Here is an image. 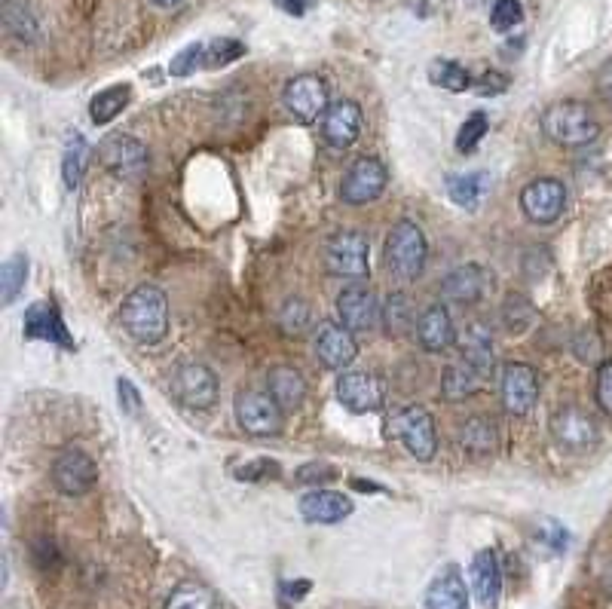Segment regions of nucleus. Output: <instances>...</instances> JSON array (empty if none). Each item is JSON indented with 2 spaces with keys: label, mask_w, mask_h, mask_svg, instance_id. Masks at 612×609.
Listing matches in <instances>:
<instances>
[{
  "label": "nucleus",
  "mask_w": 612,
  "mask_h": 609,
  "mask_svg": "<svg viewBox=\"0 0 612 609\" xmlns=\"http://www.w3.org/2000/svg\"><path fill=\"white\" fill-rule=\"evenodd\" d=\"M417 340L426 352H444L453 346L456 340V328L453 319L444 307H429L420 313L417 319Z\"/></svg>",
  "instance_id": "nucleus-23"
},
{
  "label": "nucleus",
  "mask_w": 612,
  "mask_h": 609,
  "mask_svg": "<svg viewBox=\"0 0 612 609\" xmlns=\"http://www.w3.org/2000/svg\"><path fill=\"white\" fill-rule=\"evenodd\" d=\"M594 395H597V404L612 414V359H606L600 368H597V386H594Z\"/></svg>",
  "instance_id": "nucleus-44"
},
{
  "label": "nucleus",
  "mask_w": 612,
  "mask_h": 609,
  "mask_svg": "<svg viewBox=\"0 0 612 609\" xmlns=\"http://www.w3.org/2000/svg\"><path fill=\"white\" fill-rule=\"evenodd\" d=\"M334 475H337V469L328 463H310V466L297 469L300 484H325V481H334Z\"/></svg>",
  "instance_id": "nucleus-45"
},
{
  "label": "nucleus",
  "mask_w": 612,
  "mask_h": 609,
  "mask_svg": "<svg viewBox=\"0 0 612 609\" xmlns=\"http://www.w3.org/2000/svg\"><path fill=\"white\" fill-rule=\"evenodd\" d=\"M533 319H536L533 303H530L524 294H508V297H505V303H502V322H505L508 331L521 334L524 328L533 325Z\"/></svg>",
  "instance_id": "nucleus-36"
},
{
  "label": "nucleus",
  "mask_w": 612,
  "mask_h": 609,
  "mask_svg": "<svg viewBox=\"0 0 612 609\" xmlns=\"http://www.w3.org/2000/svg\"><path fill=\"white\" fill-rule=\"evenodd\" d=\"M426 609H469V591L456 567H447L426 591Z\"/></svg>",
  "instance_id": "nucleus-25"
},
{
  "label": "nucleus",
  "mask_w": 612,
  "mask_h": 609,
  "mask_svg": "<svg viewBox=\"0 0 612 609\" xmlns=\"http://www.w3.org/2000/svg\"><path fill=\"white\" fill-rule=\"evenodd\" d=\"M597 92L603 95V101H609V105H612V62H606L597 71Z\"/></svg>",
  "instance_id": "nucleus-49"
},
{
  "label": "nucleus",
  "mask_w": 612,
  "mask_h": 609,
  "mask_svg": "<svg viewBox=\"0 0 612 609\" xmlns=\"http://www.w3.org/2000/svg\"><path fill=\"white\" fill-rule=\"evenodd\" d=\"M4 25L22 43H31L37 37V22H34L31 10L25 4H16V0H7V4H4Z\"/></svg>",
  "instance_id": "nucleus-37"
},
{
  "label": "nucleus",
  "mask_w": 612,
  "mask_h": 609,
  "mask_svg": "<svg viewBox=\"0 0 612 609\" xmlns=\"http://www.w3.org/2000/svg\"><path fill=\"white\" fill-rule=\"evenodd\" d=\"M459 441L472 456H490L496 450V423L487 417H472L463 423V432H459Z\"/></svg>",
  "instance_id": "nucleus-29"
},
{
  "label": "nucleus",
  "mask_w": 612,
  "mask_h": 609,
  "mask_svg": "<svg viewBox=\"0 0 612 609\" xmlns=\"http://www.w3.org/2000/svg\"><path fill=\"white\" fill-rule=\"evenodd\" d=\"M325 267L340 279H365L368 276V239L355 230L334 233L325 242Z\"/></svg>",
  "instance_id": "nucleus-7"
},
{
  "label": "nucleus",
  "mask_w": 612,
  "mask_h": 609,
  "mask_svg": "<svg viewBox=\"0 0 612 609\" xmlns=\"http://www.w3.org/2000/svg\"><path fill=\"white\" fill-rule=\"evenodd\" d=\"M172 386H175V395L184 408H193V411H209L215 408L218 401V377L212 368L199 365V362H184L175 377H172Z\"/></svg>",
  "instance_id": "nucleus-11"
},
{
  "label": "nucleus",
  "mask_w": 612,
  "mask_h": 609,
  "mask_svg": "<svg viewBox=\"0 0 612 609\" xmlns=\"http://www.w3.org/2000/svg\"><path fill=\"white\" fill-rule=\"evenodd\" d=\"M196 68H206V43H190L187 49H181V53L169 65V74L172 77H187Z\"/></svg>",
  "instance_id": "nucleus-42"
},
{
  "label": "nucleus",
  "mask_w": 612,
  "mask_h": 609,
  "mask_svg": "<svg viewBox=\"0 0 612 609\" xmlns=\"http://www.w3.org/2000/svg\"><path fill=\"white\" fill-rule=\"evenodd\" d=\"M313 349H316V359L331 371L349 368L355 362V355H359V343H355L352 331L343 322H322L316 328Z\"/></svg>",
  "instance_id": "nucleus-17"
},
{
  "label": "nucleus",
  "mask_w": 612,
  "mask_h": 609,
  "mask_svg": "<svg viewBox=\"0 0 612 609\" xmlns=\"http://www.w3.org/2000/svg\"><path fill=\"white\" fill-rule=\"evenodd\" d=\"M472 588L481 600V606L496 609L499 597H502V567H499V557L493 548H484L475 554L472 561Z\"/></svg>",
  "instance_id": "nucleus-22"
},
{
  "label": "nucleus",
  "mask_w": 612,
  "mask_h": 609,
  "mask_svg": "<svg viewBox=\"0 0 612 609\" xmlns=\"http://www.w3.org/2000/svg\"><path fill=\"white\" fill-rule=\"evenodd\" d=\"M242 56H245V46L233 37H221V40L206 43V68H221V65H230Z\"/></svg>",
  "instance_id": "nucleus-41"
},
{
  "label": "nucleus",
  "mask_w": 612,
  "mask_h": 609,
  "mask_svg": "<svg viewBox=\"0 0 612 609\" xmlns=\"http://www.w3.org/2000/svg\"><path fill=\"white\" fill-rule=\"evenodd\" d=\"M362 135V108L352 98L331 101L322 117V138L334 150H346Z\"/></svg>",
  "instance_id": "nucleus-18"
},
{
  "label": "nucleus",
  "mask_w": 612,
  "mask_h": 609,
  "mask_svg": "<svg viewBox=\"0 0 612 609\" xmlns=\"http://www.w3.org/2000/svg\"><path fill=\"white\" fill-rule=\"evenodd\" d=\"M328 83L319 74H300L285 83L282 89V108L303 126L319 123L328 111Z\"/></svg>",
  "instance_id": "nucleus-5"
},
{
  "label": "nucleus",
  "mask_w": 612,
  "mask_h": 609,
  "mask_svg": "<svg viewBox=\"0 0 612 609\" xmlns=\"http://www.w3.org/2000/svg\"><path fill=\"white\" fill-rule=\"evenodd\" d=\"M551 435L564 450H588L597 441V423L579 404H560L551 414Z\"/></svg>",
  "instance_id": "nucleus-14"
},
{
  "label": "nucleus",
  "mask_w": 612,
  "mask_h": 609,
  "mask_svg": "<svg viewBox=\"0 0 612 609\" xmlns=\"http://www.w3.org/2000/svg\"><path fill=\"white\" fill-rule=\"evenodd\" d=\"M279 472H282L279 463L267 460V456H258V460H248V463L236 466V469H233V478L242 481V484H264V481H270V478H279Z\"/></svg>",
  "instance_id": "nucleus-40"
},
{
  "label": "nucleus",
  "mask_w": 612,
  "mask_h": 609,
  "mask_svg": "<svg viewBox=\"0 0 612 609\" xmlns=\"http://www.w3.org/2000/svg\"><path fill=\"white\" fill-rule=\"evenodd\" d=\"M22 331L28 340H46V343H56L65 349H74V337L62 322V313L53 300H34L31 307L25 310V322Z\"/></svg>",
  "instance_id": "nucleus-19"
},
{
  "label": "nucleus",
  "mask_w": 612,
  "mask_h": 609,
  "mask_svg": "<svg viewBox=\"0 0 612 609\" xmlns=\"http://www.w3.org/2000/svg\"><path fill=\"white\" fill-rule=\"evenodd\" d=\"M337 398L352 414H374L383 408V383L368 371H343L337 377Z\"/></svg>",
  "instance_id": "nucleus-16"
},
{
  "label": "nucleus",
  "mask_w": 612,
  "mask_h": 609,
  "mask_svg": "<svg viewBox=\"0 0 612 609\" xmlns=\"http://www.w3.org/2000/svg\"><path fill=\"white\" fill-rule=\"evenodd\" d=\"M34 561H37V567H49V561H59V557H56V548H53V542H49V539H37L34 542Z\"/></svg>",
  "instance_id": "nucleus-48"
},
{
  "label": "nucleus",
  "mask_w": 612,
  "mask_h": 609,
  "mask_svg": "<svg viewBox=\"0 0 612 609\" xmlns=\"http://www.w3.org/2000/svg\"><path fill=\"white\" fill-rule=\"evenodd\" d=\"M310 322H313V310L310 303L300 300V297H288L279 310V328L288 334V337H303L310 331Z\"/></svg>",
  "instance_id": "nucleus-33"
},
{
  "label": "nucleus",
  "mask_w": 612,
  "mask_h": 609,
  "mask_svg": "<svg viewBox=\"0 0 612 609\" xmlns=\"http://www.w3.org/2000/svg\"><path fill=\"white\" fill-rule=\"evenodd\" d=\"M300 515L310 524H340L352 515V499L334 490H310L300 499Z\"/></svg>",
  "instance_id": "nucleus-21"
},
{
  "label": "nucleus",
  "mask_w": 612,
  "mask_h": 609,
  "mask_svg": "<svg viewBox=\"0 0 612 609\" xmlns=\"http://www.w3.org/2000/svg\"><path fill=\"white\" fill-rule=\"evenodd\" d=\"M166 609H221V603L215 600V594H212L209 588H202V585H181V588L169 597Z\"/></svg>",
  "instance_id": "nucleus-38"
},
{
  "label": "nucleus",
  "mask_w": 612,
  "mask_h": 609,
  "mask_svg": "<svg viewBox=\"0 0 612 609\" xmlns=\"http://www.w3.org/2000/svg\"><path fill=\"white\" fill-rule=\"evenodd\" d=\"M481 380L484 377L469 362L459 359L456 365H447V371L441 377V392L450 401H463V398H469V395H475L481 389Z\"/></svg>",
  "instance_id": "nucleus-27"
},
{
  "label": "nucleus",
  "mask_w": 612,
  "mask_h": 609,
  "mask_svg": "<svg viewBox=\"0 0 612 609\" xmlns=\"http://www.w3.org/2000/svg\"><path fill=\"white\" fill-rule=\"evenodd\" d=\"M117 395H120V404H123L126 414H138L141 398H138V389L132 386V380H117Z\"/></svg>",
  "instance_id": "nucleus-47"
},
{
  "label": "nucleus",
  "mask_w": 612,
  "mask_h": 609,
  "mask_svg": "<svg viewBox=\"0 0 612 609\" xmlns=\"http://www.w3.org/2000/svg\"><path fill=\"white\" fill-rule=\"evenodd\" d=\"M429 80L435 83V86H441V89H447V92H466V89H472V74L459 65V62H450V59H438V62H432L429 65Z\"/></svg>",
  "instance_id": "nucleus-32"
},
{
  "label": "nucleus",
  "mask_w": 612,
  "mask_h": 609,
  "mask_svg": "<svg viewBox=\"0 0 612 609\" xmlns=\"http://www.w3.org/2000/svg\"><path fill=\"white\" fill-rule=\"evenodd\" d=\"M417 322V313H414V303L407 294H392L386 300V307H383V319L380 325L386 328L389 337H401L411 331V325Z\"/></svg>",
  "instance_id": "nucleus-30"
},
{
  "label": "nucleus",
  "mask_w": 612,
  "mask_h": 609,
  "mask_svg": "<svg viewBox=\"0 0 612 609\" xmlns=\"http://www.w3.org/2000/svg\"><path fill=\"white\" fill-rule=\"evenodd\" d=\"M459 349H463V362H469L481 377H487L493 371V337L481 322H472L466 328Z\"/></svg>",
  "instance_id": "nucleus-26"
},
{
  "label": "nucleus",
  "mask_w": 612,
  "mask_h": 609,
  "mask_svg": "<svg viewBox=\"0 0 612 609\" xmlns=\"http://www.w3.org/2000/svg\"><path fill=\"white\" fill-rule=\"evenodd\" d=\"M521 209L533 224H554L567 209V187L554 178H536L521 190Z\"/></svg>",
  "instance_id": "nucleus-13"
},
{
  "label": "nucleus",
  "mask_w": 612,
  "mask_h": 609,
  "mask_svg": "<svg viewBox=\"0 0 612 609\" xmlns=\"http://www.w3.org/2000/svg\"><path fill=\"white\" fill-rule=\"evenodd\" d=\"M386 184H389L386 166L377 157H362L346 169L340 181V199L346 206H368V202L383 196Z\"/></svg>",
  "instance_id": "nucleus-8"
},
{
  "label": "nucleus",
  "mask_w": 612,
  "mask_h": 609,
  "mask_svg": "<svg viewBox=\"0 0 612 609\" xmlns=\"http://www.w3.org/2000/svg\"><path fill=\"white\" fill-rule=\"evenodd\" d=\"M120 325L141 346L160 343L169 331V300L157 285H138L120 307Z\"/></svg>",
  "instance_id": "nucleus-1"
},
{
  "label": "nucleus",
  "mask_w": 612,
  "mask_h": 609,
  "mask_svg": "<svg viewBox=\"0 0 612 609\" xmlns=\"http://www.w3.org/2000/svg\"><path fill=\"white\" fill-rule=\"evenodd\" d=\"M389 432L404 444V450L417 456L420 463H429L438 450V435H435V420L426 408H404L392 417Z\"/></svg>",
  "instance_id": "nucleus-6"
},
{
  "label": "nucleus",
  "mask_w": 612,
  "mask_h": 609,
  "mask_svg": "<svg viewBox=\"0 0 612 609\" xmlns=\"http://www.w3.org/2000/svg\"><path fill=\"white\" fill-rule=\"evenodd\" d=\"M233 414L239 429L254 438H273L285 426V411L264 389H239L233 398Z\"/></svg>",
  "instance_id": "nucleus-4"
},
{
  "label": "nucleus",
  "mask_w": 612,
  "mask_h": 609,
  "mask_svg": "<svg viewBox=\"0 0 612 609\" xmlns=\"http://www.w3.org/2000/svg\"><path fill=\"white\" fill-rule=\"evenodd\" d=\"M153 4H157V7H175V4H181V0H153Z\"/></svg>",
  "instance_id": "nucleus-51"
},
{
  "label": "nucleus",
  "mask_w": 612,
  "mask_h": 609,
  "mask_svg": "<svg viewBox=\"0 0 612 609\" xmlns=\"http://www.w3.org/2000/svg\"><path fill=\"white\" fill-rule=\"evenodd\" d=\"M493 282V273L484 270L481 264H466V267H456L453 273L444 276L441 282V297L447 303H456V307H472L478 303L487 291V285Z\"/></svg>",
  "instance_id": "nucleus-20"
},
{
  "label": "nucleus",
  "mask_w": 612,
  "mask_h": 609,
  "mask_svg": "<svg viewBox=\"0 0 612 609\" xmlns=\"http://www.w3.org/2000/svg\"><path fill=\"white\" fill-rule=\"evenodd\" d=\"M487 129H490L487 114H484V111H475L463 126H459V135H456V150H459V154H475L478 144H481V138L487 135Z\"/></svg>",
  "instance_id": "nucleus-39"
},
{
  "label": "nucleus",
  "mask_w": 612,
  "mask_h": 609,
  "mask_svg": "<svg viewBox=\"0 0 612 609\" xmlns=\"http://www.w3.org/2000/svg\"><path fill=\"white\" fill-rule=\"evenodd\" d=\"M426 251H429V245H426L423 230L414 221H398L389 230V239H386V248H383L386 270L401 282H411L426 267Z\"/></svg>",
  "instance_id": "nucleus-3"
},
{
  "label": "nucleus",
  "mask_w": 612,
  "mask_h": 609,
  "mask_svg": "<svg viewBox=\"0 0 612 609\" xmlns=\"http://www.w3.org/2000/svg\"><path fill=\"white\" fill-rule=\"evenodd\" d=\"M267 392L279 401L282 411H297L306 401V380L297 368L291 365H276L267 374Z\"/></svg>",
  "instance_id": "nucleus-24"
},
{
  "label": "nucleus",
  "mask_w": 612,
  "mask_h": 609,
  "mask_svg": "<svg viewBox=\"0 0 612 609\" xmlns=\"http://www.w3.org/2000/svg\"><path fill=\"white\" fill-rule=\"evenodd\" d=\"M86 160H89V144L83 135H74L65 147V157H62V178L68 184V190H74L86 172Z\"/></svg>",
  "instance_id": "nucleus-34"
},
{
  "label": "nucleus",
  "mask_w": 612,
  "mask_h": 609,
  "mask_svg": "<svg viewBox=\"0 0 612 609\" xmlns=\"http://www.w3.org/2000/svg\"><path fill=\"white\" fill-rule=\"evenodd\" d=\"M95 481H98V469L89 453L68 447L53 460V484L65 496H83L95 487Z\"/></svg>",
  "instance_id": "nucleus-15"
},
{
  "label": "nucleus",
  "mask_w": 612,
  "mask_h": 609,
  "mask_svg": "<svg viewBox=\"0 0 612 609\" xmlns=\"http://www.w3.org/2000/svg\"><path fill=\"white\" fill-rule=\"evenodd\" d=\"M337 316L352 334H365V331H374L380 325L383 310L377 303V294L368 285L355 282L337 294Z\"/></svg>",
  "instance_id": "nucleus-12"
},
{
  "label": "nucleus",
  "mask_w": 612,
  "mask_h": 609,
  "mask_svg": "<svg viewBox=\"0 0 612 609\" xmlns=\"http://www.w3.org/2000/svg\"><path fill=\"white\" fill-rule=\"evenodd\" d=\"M521 19H524L521 0H496L490 10V25L496 31H512L515 25H521Z\"/></svg>",
  "instance_id": "nucleus-43"
},
{
  "label": "nucleus",
  "mask_w": 612,
  "mask_h": 609,
  "mask_svg": "<svg viewBox=\"0 0 612 609\" xmlns=\"http://www.w3.org/2000/svg\"><path fill=\"white\" fill-rule=\"evenodd\" d=\"M25 279H28V258L25 255H13L4 270H0V300H4V307L19 297V291L25 288Z\"/></svg>",
  "instance_id": "nucleus-35"
},
{
  "label": "nucleus",
  "mask_w": 612,
  "mask_h": 609,
  "mask_svg": "<svg viewBox=\"0 0 612 609\" xmlns=\"http://www.w3.org/2000/svg\"><path fill=\"white\" fill-rule=\"evenodd\" d=\"M487 190V175L484 172H469V175H453L447 178V193L450 199L456 202V206L463 209H475L481 196Z\"/></svg>",
  "instance_id": "nucleus-31"
},
{
  "label": "nucleus",
  "mask_w": 612,
  "mask_h": 609,
  "mask_svg": "<svg viewBox=\"0 0 612 609\" xmlns=\"http://www.w3.org/2000/svg\"><path fill=\"white\" fill-rule=\"evenodd\" d=\"M472 89L478 92V95H502L505 89H508V77L505 74H499V71H487V74H481L475 83H472Z\"/></svg>",
  "instance_id": "nucleus-46"
},
{
  "label": "nucleus",
  "mask_w": 612,
  "mask_h": 609,
  "mask_svg": "<svg viewBox=\"0 0 612 609\" xmlns=\"http://www.w3.org/2000/svg\"><path fill=\"white\" fill-rule=\"evenodd\" d=\"M539 371L530 368V365H521V362H512L502 368V380H499V395H502V404L508 414L515 417H524L536 408L539 401Z\"/></svg>",
  "instance_id": "nucleus-10"
},
{
  "label": "nucleus",
  "mask_w": 612,
  "mask_h": 609,
  "mask_svg": "<svg viewBox=\"0 0 612 609\" xmlns=\"http://www.w3.org/2000/svg\"><path fill=\"white\" fill-rule=\"evenodd\" d=\"M132 89L129 86H111V89H101L92 101H89V117L95 126H105L111 123L117 114H123V108L129 105Z\"/></svg>",
  "instance_id": "nucleus-28"
},
{
  "label": "nucleus",
  "mask_w": 612,
  "mask_h": 609,
  "mask_svg": "<svg viewBox=\"0 0 612 609\" xmlns=\"http://www.w3.org/2000/svg\"><path fill=\"white\" fill-rule=\"evenodd\" d=\"M98 160L123 181H138L147 172V163H150L147 147L132 135H108L105 141L98 144Z\"/></svg>",
  "instance_id": "nucleus-9"
},
{
  "label": "nucleus",
  "mask_w": 612,
  "mask_h": 609,
  "mask_svg": "<svg viewBox=\"0 0 612 609\" xmlns=\"http://www.w3.org/2000/svg\"><path fill=\"white\" fill-rule=\"evenodd\" d=\"M276 4H279L288 16H303L306 10L313 7V0H276Z\"/></svg>",
  "instance_id": "nucleus-50"
},
{
  "label": "nucleus",
  "mask_w": 612,
  "mask_h": 609,
  "mask_svg": "<svg viewBox=\"0 0 612 609\" xmlns=\"http://www.w3.org/2000/svg\"><path fill=\"white\" fill-rule=\"evenodd\" d=\"M542 132L560 144V147H582V144H591L600 132L591 108L585 101H557V105L545 108L542 114Z\"/></svg>",
  "instance_id": "nucleus-2"
}]
</instances>
